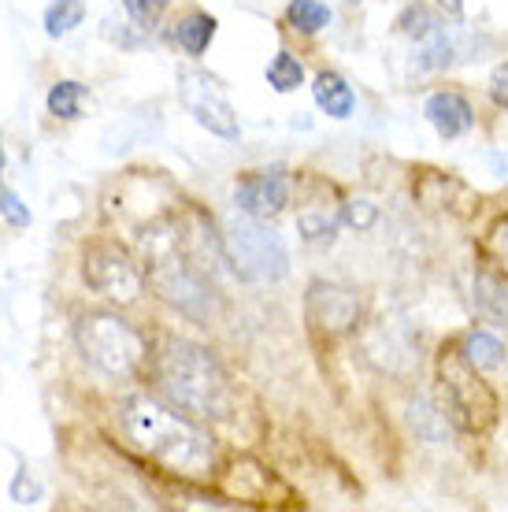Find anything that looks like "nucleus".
I'll return each instance as SVG.
<instances>
[{
    "instance_id": "9b49d317",
    "label": "nucleus",
    "mask_w": 508,
    "mask_h": 512,
    "mask_svg": "<svg viewBox=\"0 0 508 512\" xmlns=\"http://www.w3.org/2000/svg\"><path fill=\"white\" fill-rule=\"evenodd\" d=\"M423 116L431 119V127L442 134V138H460V134H468L475 127V112H471V104L460 97V93H434L427 97L423 104Z\"/></svg>"
},
{
    "instance_id": "412c9836",
    "label": "nucleus",
    "mask_w": 508,
    "mask_h": 512,
    "mask_svg": "<svg viewBox=\"0 0 508 512\" xmlns=\"http://www.w3.org/2000/svg\"><path fill=\"white\" fill-rule=\"evenodd\" d=\"M0 219L12 223V227H30V208H26L4 182H0Z\"/></svg>"
},
{
    "instance_id": "1a4fd4ad",
    "label": "nucleus",
    "mask_w": 508,
    "mask_h": 512,
    "mask_svg": "<svg viewBox=\"0 0 508 512\" xmlns=\"http://www.w3.org/2000/svg\"><path fill=\"white\" fill-rule=\"evenodd\" d=\"M234 201H238L242 212H249V216H256V219L279 216L282 208L290 205V171L282 164L264 167V171H249V175L238 182Z\"/></svg>"
},
{
    "instance_id": "9d476101",
    "label": "nucleus",
    "mask_w": 508,
    "mask_h": 512,
    "mask_svg": "<svg viewBox=\"0 0 508 512\" xmlns=\"http://www.w3.org/2000/svg\"><path fill=\"white\" fill-rule=\"evenodd\" d=\"M471 297H475V308L483 312L486 320L508 331V271L505 268H497L494 260H483V264L475 268Z\"/></svg>"
},
{
    "instance_id": "4468645a",
    "label": "nucleus",
    "mask_w": 508,
    "mask_h": 512,
    "mask_svg": "<svg viewBox=\"0 0 508 512\" xmlns=\"http://www.w3.org/2000/svg\"><path fill=\"white\" fill-rule=\"evenodd\" d=\"M212 38H216V19L208 12H190L186 19H178L175 41L190 52V56H201V52L212 45Z\"/></svg>"
},
{
    "instance_id": "4be33fe9",
    "label": "nucleus",
    "mask_w": 508,
    "mask_h": 512,
    "mask_svg": "<svg viewBox=\"0 0 508 512\" xmlns=\"http://www.w3.org/2000/svg\"><path fill=\"white\" fill-rule=\"evenodd\" d=\"M397 26H401V34L423 41L434 30V19L427 15V8H423V4H416V8H408V12L401 15V23H397Z\"/></svg>"
},
{
    "instance_id": "20e7f679",
    "label": "nucleus",
    "mask_w": 508,
    "mask_h": 512,
    "mask_svg": "<svg viewBox=\"0 0 508 512\" xmlns=\"http://www.w3.org/2000/svg\"><path fill=\"white\" fill-rule=\"evenodd\" d=\"M219 242H223V256L230 260V268L249 282H279L290 271L286 242L249 212L227 216Z\"/></svg>"
},
{
    "instance_id": "f03ea898",
    "label": "nucleus",
    "mask_w": 508,
    "mask_h": 512,
    "mask_svg": "<svg viewBox=\"0 0 508 512\" xmlns=\"http://www.w3.org/2000/svg\"><path fill=\"white\" fill-rule=\"evenodd\" d=\"M123 427H127L130 442L145 457L164 464L167 472L204 479L216 464L212 438L204 435L201 427H193L186 416H178L175 409L153 401V397H130L123 405Z\"/></svg>"
},
{
    "instance_id": "393cba45",
    "label": "nucleus",
    "mask_w": 508,
    "mask_h": 512,
    "mask_svg": "<svg viewBox=\"0 0 508 512\" xmlns=\"http://www.w3.org/2000/svg\"><path fill=\"white\" fill-rule=\"evenodd\" d=\"M438 4H442V8L449 15H460V12H464V4H460V0H438Z\"/></svg>"
},
{
    "instance_id": "a211bd4d",
    "label": "nucleus",
    "mask_w": 508,
    "mask_h": 512,
    "mask_svg": "<svg viewBox=\"0 0 508 512\" xmlns=\"http://www.w3.org/2000/svg\"><path fill=\"white\" fill-rule=\"evenodd\" d=\"M267 82H271V90L293 93L305 82V67L293 52H275V60L267 64Z\"/></svg>"
},
{
    "instance_id": "6e6552de",
    "label": "nucleus",
    "mask_w": 508,
    "mask_h": 512,
    "mask_svg": "<svg viewBox=\"0 0 508 512\" xmlns=\"http://www.w3.org/2000/svg\"><path fill=\"white\" fill-rule=\"evenodd\" d=\"M305 316L312 323V331L338 338V334L353 331L356 320H360V297H356V290L338 286V282H312L308 286Z\"/></svg>"
},
{
    "instance_id": "0eeeda50",
    "label": "nucleus",
    "mask_w": 508,
    "mask_h": 512,
    "mask_svg": "<svg viewBox=\"0 0 508 512\" xmlns=\"http://www.w3.org/2000/svg\"><path fill=\"white\" fill-rule=\"evenodd\" d=\"M86 282L115 305H134L141 297V286H145L134 260L112 242L93 245L86 253Z\"/></svg>"
},
{
    "instance_id": "a878e982",
    "label": "nucleus",
    "mask_w": 508,
    "mask_h": 512,
    "mask_svg": "<svg viewBox=\"0 0 508 512\" xmlns=\"http://www.w3.org/2000/svg\"><path fill=\"white\" fill-rule=\"evenodd\" d=\"M0 175H4V138H0Z\"/></svg>"
},
{
    "instance_id": "f257e3e1",
    "label": "nucleus",
    "mask_w": 508,
    "mask_h": 512,
    "mask_svg": "<svg viewBox=\"0 0 508 512\" xmlns=\"http://www.w3.org/2000/svg\"><path fill=\"white\" fill-rule=\"evenodd\" d=\"M156 390L171 409L197 420H227L234 409V390L212 353L186 338H167L153 364Z\"/></svg>"
},
{
    "instance_id": "ddd939ff",
    "label": "nucleus",
    "mask_w": 508,
    "mask_h": 512,
    "mask_svg": "<svg viewBox=\"0 0 508 512\" xmlns=\"http://www.w3.org/2000/svg\"><path fill=\"white\" fill-rule=\"evenodd\" d=\"M312 97H316V104L331 119H349V116H353V108H356L353 86H349L342 75H334V71H323V75L316 78Z\"/></svg>"
},
{
    "instance_id": "f8f14e48",
    "label": "nucleus",
    "mask_w": 508,
    "mask_h": 512,
    "mask_svg": "<svg viewBox=\"0 0 508 512\" xmlns=\"http://www.w3.org/2000/svg\"><path fill=\"white\" fill-rule=\"evenodd\" d=\"M312 197H305V205L297 208V227L305 234L308 242H323V238H331L338 231V219H342V208L338 205H327V193L331 186H323V182H312Z\"/></svg>"
},
{
    "instance_id": "bb28decb",
    "label": "nucleus",
    "mask_w": 508,
    "mask_h": 512,
    "mask_svg": "<svg viewBox=\"0 0 508 512\" xmlns=\"http://www.w3.org/2000/svg\"><path fill=\"white\" fill-rule=\"evenodd\" d=\"M505 256H508V234H505Z\"/></svg>"
},
{
    "instance_id": "423d86ee",
    "label": "nucleus",
    "mask_w": 508,
    "mask_h": 512,
    "mask_svg": "<svg viewBox=\"0 0 508 512\" xmlns=\"http://www.w3.org/2000/svg\"><path fill=\"white\" fill-rule=\"evenodd\" d=\"M178 101L186 104L204 130H212L216 138H238V116L230 108L227 93L219 90V82L208 71H197V67H178Z\"/></svg>"
},
{
    "instance_id": "6ab92c4d",
    "label": "nucleus",
    "mask_w": 508,
    "mask_h": 512,
    "mask_svg": "<svg viewBox=\"0 0 508 512\" xmlns=\"http://www.w3.org/2000/svg\"><path fill=\"white\" fill-rule=\"evenodd\" d=\"M286 19H290V26L301 30V34H319L323 26L331 23V8L319 4V0H293L290 8H286Z\"/></svg>"
},
{
    "instance_id": "dca6fc26",
    "label": "nucleus",
    "mask_w": 508,
    "mask_h": 512,
    "mask_svg": "<svg viewBox=\"0 0 508 512\" xmlns=\"http://www.w3.org/2000/svg\"><path fill=\"white\" fill-rule=\"evenodd\" d=\"M86 19V4L82 0H52L45 8V34L49 38H67L75 26Z\"/></svg>"
},
{
    "instance_id": "f3484780",
    "label": "nucleus",
    "mask_w": 508,
    "mask_h": 512,
    "mask_svg": "<svg viewBox=\"0 0 508 512\" xmlns=\"http://www.w3.org/2000/svg\"><path fill=\"white\" fill-rule=\"evenodd\" d=\"M82 104H86V86L82 82L64 78V82H56L49 90V112L56 119H78L82 116Z\"/></svg>"
},
{
    "instance_id": "aec40b11",
    "label": "nucleus",
    "mask_w": 508,
    "mask_h": 512,
    "mask_svg": "<svg viewBox=\"0 0 508 512\" xmlns=\"http://www.w3.org/2000/svg\"><path fill=\"white\" fill-rule=\"evenodd\" d=\"M123 8L130 12V19L141 26V30H153L160 23V15L167 12V0H123Z\"/></svg>"
},
{
    "instance_id": "2eb2a0df",
    "label": "nucleus",
    "mask_w": 508,
    "mask_h": 512,
    "mask_svg": "<svg viewBox=\"0 0 508 512\" xmlns=\"http://www.w3.org/2000/svg\"><path fill=\"white\" fill-rule=\"evenodd\" d=\"M460 353H464V360H468L471 368H479V372H490V368H501V364H505V346L483 331L468 334Z\"/></svg>"
},
{
    "instance_id": "7ed1b4c3",
    "label": "nucleus",
    "mask_w": 508,
    "mask_h": 512,
    "mask_svg": "<svg viewBox=\"0 0 508 512\" xmlns=\"http://www.w3.org/2000/svg\"><path fill=\"white\" fill-rule=\"evenodd\" d=\"M438 401H442L445 420L457 423L468 435H486L497 423V394L457 346L442 349V360H438Z\"/></svg>"
},
{
    "instance_id": "cd10ccee",
    "label": "nucleus",
    "mask_w": 508,
    "mask_h": 512,
    "mask_svg": "<svg viewBox=\"0 0 508 512\" xmlns=\"http://www.w3.org/2000/svg\"><path fill=\"white\" fill-rule=\"evenodd\" d=\"M349 4H356V0H349Z\"/></svg>"
},
{
    "instance_id": "b1692460",
    "label": "nucleus",
    "mask_w": 508,
    "mask_h": 512,
    "mask_svg": "<svg viewBox=\"0 0 508 512\" xmlns=\"http://www.w3.org/2000/svg\"><path fill=\"white\" fill-rule=\"evenodd\" d=\"M349 223H353V227H371V223H375V208H371L368 201H353V205H349Z\"/></svg>"
},
{
    "instance_id": "39448f33",
    "label": "nucleus",
    "mask_w": 508,
    "mask_h": 512,
    "mask_svg": "<svg viewBox=\"0 0 508 512\" xmlns=\"http://www.w3.org/2000/svg\"><path fill=\"white\" fill-rule=\"evenodd\" d=\"M78 349L89 364H97L104 375L130 379L141 372V364L149 357L145 338H141L127 320H119L112 312H89L78 323Z\"/></svg>"
},
{
    "instance_id": "5701e85b",
    "label": "nucleus",
    "mask_w": 508,
    "mask_h": 512,
    "mask_svg": "<svg viewBox=\"0 0 508 512\" xmlns=\"http://www.w3.org/2000/svg\"><path fill=\"white\" fill-rule=\"evenodd\" d=\"M490 97H494L497 108H508V64H501L490 75Z\"/></svg>"
}]
</instances>
